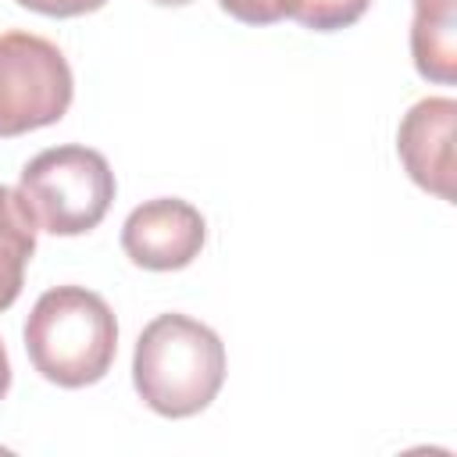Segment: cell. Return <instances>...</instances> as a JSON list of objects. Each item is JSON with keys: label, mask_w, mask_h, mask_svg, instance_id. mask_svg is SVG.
<instances>
[{"label": "cell", "mask_w": 457, "mask_h": 457, "mask_svg": "<svg viewBox=\"0 0 457 457\" xmlns=\"http://www.w3.org/2000/svg\"><path fill=\"white\" fill-rule=\"evenodd\" d=\"M225 382V343L189 314H157L136 339L132 386L161 418H193Z\"/></svg>", "instance_id": "1"}, {"label": "cell", "mask_w": 457, "mask_h": 457, "mask_svg": "<svg viewBox=\"0 0 457 457\" xmlns=\"http://www.w3.org/2000/svg\"><path fill=\"white\" fill-rule=\"evenodd\" d=\"M25 353L61 389L93 386L111 371L118 353L114 311L86 286H54L25 318Z\"/></svg>", "instance_id": "2"}, {"label": "cell", "mask_w": 457, "mask_h": 457, "mask_svg": "<svg viewBox=\"0 0 457 457\" xmlns=\"http://www.w3.org/2000/svg\"><path fill=\"white\" fill-rule=\"evenodd\" d=\"M36 225L54 236H82L96 228L118 193L107 157L82 143H64L36 154L18 179Z\"/></svg>", "instance_id": "3"}, {"label": "cell", "mask_w": 457, "mask_h": 457, "mask_svg": "<svg viewBox=\"0 0 457 457\" xmlns=\"http://www.w3.org/2000/svg\"><path fill=\"white\" fill-rule=\"evenodd\" d=\"M75 96V75L57 43L36 32H0V139L61 121Z\"/></svg>", "instance_id": "4"}, {"label": "cell", "mask_w": 457, "mask_h": 457, "mask_svg": "<svg viewBox=\"0 0 457 457\" xmlns=\"http://www.w3.org/2000/svg\"><path fill=\"white\" fill-rule=\"evenodd\" d=\"M207 243L204 214L179 196H157L139 207L121 225V250L136 268L179 271L200 257Z\"/></svg>", "instance_id": "5"}, {"label": "cell", "mask_w": 457, "mask_h": 457, "mask_svg": "<svg viewBox=\"0 0 457 457\" xmlns=\"http://www.w3.org/2000/svg\"><path fill=\"white\" fill-rule=\"evenodd\" d=\"M453 125H457V100L450 96H425L418 100L400 129H396V154L403 171L425 193L453 204Z\"/></svg>", "instance_id": "6"}, {"label": "cell", "mask_w": 457, "mask_h": 457, "mask_svg": "<svg viewBox=\"0 0 457 457\" xmlns=\"http://www.w3.org/2000/svg\"><path fill=\"white\" fill-rule=\"evenodd\" d=\"M411 57L428 82L450 86L457 79V0H414Z\"/></svg>", "instance_id": "7"}, {"label": "cell", "mask_w": 457, "mask_h": 457, "mask_svg": "<svg viewBox=\"0 0 457 457\" xmlns=\"http://www.w3.org/2000/svg\"><path fill=\"white\" fill-rule=\"evenodd\" d=\"M36 214L25 196L11 186H0V311L21 296L25 268L36 253Z\"/></svg>", "instance_id": "8"}, {"label": "cell", "mask_w": 457, "mask_h": 457, "mask_svg": "<svg viewBox=\"0 0 457 457\" xmlns=\"http://www.w3.org/2000/svg\"><path fill=\"white\" fill-rule=\"evenodd\" d=\"M278 7H282V18H293L303 29L336 32V29L361 21L371 0H278Z\"/></svg>", "instance_id": "9"}, {"label": "cell", "mask_w": 457, "mask_h": 457, "mask_svg": "<svg viewBox=\"0 0 457 457\" xmlns=\"http://www.w3.org/2000/svg\"><path fill=\"white\" fill-rule=\"evenodd\" d=\"M218 7L243 21V25H271V21H282V7L278 0H218Z\"/></svg>", "instance_id": "10"}, {"label": "cell", "mask_w": 457, "mask_h": 457, "mask_svg": "<svg viewBox=\"0 0 457 457\" xmlns=\"http://www.w3.org/2000/svg\"><path fill=\"white\" fill-rule=\"evenodd\" d=\"M18 4L36 14H46V18H79V14L100 11L107 0H18Z\"/></svg>", "instance_id": "11"}, {"label": "cell", "mask_w": 457, "mask_h": 457, "mask_svg": "<svg viewBox=\"0 0 457 457\" xmlns=\"http://www.w3.org/2000/svg\"><path fill=\"white\" fill-rule=\"evenodd\" d=\"M11 389V361H7V350H4V339H0V400L7 396Z\"/></svg>", "instance_id": "12"}, {"label": "cell", "mask_w": 457, "mask_h": 457, "mask_svg": "<svg viewBox=\"0 0 457 457\" xmlns=\"http://www.w3.org/2000/svg\"><path fill=\"white\" fill-rule=\"evenodd\" d=\"M150 4H157V7H182V4H193V0H150Z\"/></svg>", "instance_id": "13"}]
</instances>
